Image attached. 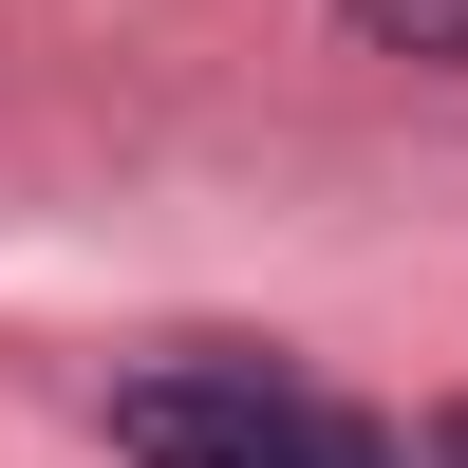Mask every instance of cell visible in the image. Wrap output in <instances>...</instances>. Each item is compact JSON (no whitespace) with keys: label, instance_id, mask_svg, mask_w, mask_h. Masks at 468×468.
Here are the masks:
<instances>
[{"label":"cell","instance_id":"3957f363","mask_svg":"<svg viewBox=\"0 0 468 468\" xmlns=\"http://www.w3.org/2000/svg\"><path fill=\"white\" fill-rule=\"evenodd\" d=\"M431 468H468V412H450V431H431Z\"/></svg>","mask_w":468,"mask_h":468},{"label":"cell","instance_id":"7a4b0ae2","mask_svg":"<svg viewBox=\"0 0 468 468\" xmlns=\"http://www.w3.org/2000/svg\"><path fill=\"white\" fill-rule=\"evenodd\" d=\"M337 19H356L375 57H431V75H468V0H337Z\"/></svg>","mask_w":468,"mask_h":468},{"label":"cell","instance_id":"6da1fadb","mask_svg":"<svg viewBox=\"0 0 468 468\" xmlns=\"http://www.w3.org/2000/svg\"><path fill=\"white\" fill-rule=\"evenodd\" d=\"M112 450H132V468H412L375 412L300 394V375H262V356H169V375H132V394H112Z\"/></svg>","mask_w":468,"mask_h":468}]
</instances>
